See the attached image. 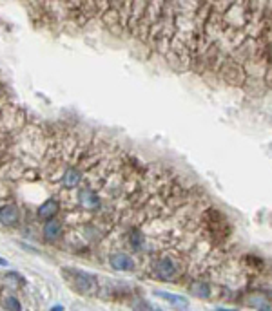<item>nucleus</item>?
I'll use <instances>...</instances> for the list:
<instances>
[{
    "label": "nucleus",
    "instance_id": "nucleus-10",
    "mask_svg": "<svg viewBox=\"0 0 272 311\" xmlns=\"http://www.w3.org/2000/svg\"><path fill=\"white\" fill-rule=\"evenodd\" d=\"M60 234H62V225H60V221H54V219H51V221L44 226V237L47 241L58 239Z\"/></svg>",
    "mask_w": 272,
    "mask_h": 311
},
{
    "label": "nucleus",
    "instance_id": "nucleus-3",
    "mask_svg": "<svg viewBox=\"0 0 272 311\" xmlns=\"http://www.w3.org/2000/svg\"><path fill=\"white\" fill-rule=\"evenodd\" d=\"M154 295L156 297H160L162 300H165V302H169L172 307L176 311H187L189 309V300H187L185 297H180V295H174V293H169V291H154Z\"/></svg>",
    "mask_w": 272,
    "mask_h": 311
},
{
    "label": "nucleus",
    "instance_id": "nucleus-4",
    "mask_svg": "<svg viewBox=\"0 0 272 311\" xmlns=\"http://www.w3.org/2000/svg\"><path fill=\"white\" fill-rule=\"evenodd\" d=\"M78 204L84 210H96L100 206V197L91 188H84L78 194Z\"/></svg>",
    "mask_w": 272,
    "mask_h": 311
},
{
    "label": "nucleus",
    "instance_id": "nucleus-13",
    "mask_svg": "<svg viewBox=\"0 0 272 311\" xmlns=\"http://www.w3.org/2000/svg\"><path fill=\"white\" fill-rule=\"evenodd\" d=\"M0 264H2V266H8V261H6V259H0Z\"/></svg>",
    "mask_w": 272,
    "mask_h": 311
},
{
    "label": "nucleus",
    "instance_id": "nucleus-5",
    "mask_svg": "<svg viewBox=\"0 0 272 311\" xmlns=\"http://www.w3.org/2000/svg\"><path fill=\"white\" fill-rule=\"evenodd\" d=\"M109 262H111V266H113L114 270H118V271L134 270V261H132L127 253H114V255H111Z\"/></svg>",
    "mask_w": 272,
    "mask_h": 311
},
{
    "label": "nucleus",
    "instance_id": "nucleus-1",
    "mask_svg": "<svg viewBox=\"0 0 272 311\" xmlns=\"http://www.w3.org/2000/svg\"><path fill=\"white\" fill-rule=\"evenodd\" d=\"M62 275L69 282V286L80 295H95L96 279L91 273L82 270H73V268H63Z\"/></svg>",
    "mask_w": 272,
    "mask_h": 311
},
{
    "label": "nucleus",
    "instance_id": "nucleus-9",
    "mask_svg": "<svg viewBox=\"0 0 272 311\" xmlns=\"http://www.w3.org/2000/svg\"><path fill=\"white\" fill-rule=\"evenodd\" d=\"M56 212H58V201L56 199H47L38 210V217L40 219H51Z\"/></svg>",
    "mask_w": 272,
    "mask_h": 311
},
{
    "label": "nucleus",
    "instance_id": "nucleus-12",
    "mask_svg": "<svg viewBox=\"0 0 272 311\" xmlns=\"http://www.w3.org/2000/svg\"><path fill=\"white\" fill-rule=\"evenodd\" d=\"M249 304L250 306H254V307H258L259 311H272L270 304H268L263 297H252L249 300Z\"/></svg>",
    "mask_w": 272,
    "mask_h": 311
},
{
    "label": "nucleus",
    "instance_id": "nucleus-2",
    "mask_svg": "<svg viewBox=\"0 0 272 311\" xmlns=\"http://www.w3.org/2000/svg\"><path fill=\"white\" fill-rule=\"evenodd\" d=\"M154 271H156V275L160 277L162 280H176L181 273V268L178 264V261H174L172 257H162L158 262H156V266H154Z\"/></svg>",
    "mask_w": 272,
    "mask_h": 311
},
{
    "label": "nucleus",
    "instance_id": "nucleus-8",
    "mask_svg": "<svg viewBox=\"0 0 272 311\" xmlns=\"http://www.w3.org/2000/svg\"><path fill=\"white\" fill-rule=\"evenodd\" d=\"M189 293L198 298H209L211 297V286L207 282H203V280H198V282H192L189 286Z\"/></svg>",
    "mask_w": 272,
    "mask_h": 311
},
{
    "label": "nucleus",
    "instance_id": "nucleus-15",
    "mask_svg": "<svg viewBox=\"0 0 272 311\" xmlns=\"http://www.w3.org/2000/svg\"><path fill=\"white\" fill-rule=\"evenodd\" d=\"M53 311H62V307H60V306L58 307H53Z\"/></svg>",
    "mask_w": 272,
    "mask_h": 311
},
{
    "label": "nucleus",
    "instance_id": "nucleus-6",
    "mask_svg": "<svg viewBox=\"0 0 272 311\" xmlns=\"http://www.w3.org/2000/svg\"><path fill=\"white\" fill-rule=\"evenodd\" d=\"M0 223L6 226H15L18 223V208L15 204H6L0 208Z\"/></svg>",
    "mask_w": 272,
    "mask_h": 311
},
{
    "label": "nucleus",
    "instance_id": "nucleus-11",
    "mask_svg": "<svg viewBox=\"0 0 272 311\" xmlns=\"http://www.w3.org/2000/svg\"><path fill=\"white\" fill-rule=\"evenodd\" d=\"M2 306H4L6 311H22V304L13 295H4L2 297Z\"/></svg>",
    "mask_w": 272,
    "mask_h": 311
},
{
    "label": "nucleus",
    "instance_id": "nucleus-7",
    "mask_svg": "<svg viewBox=\"0 0 272 311\" xmlns=\"http://www.w3.org/2000/svg\"><path fill=\"white\" fill-rule=\"evenodd\" d=\"M80 181H82V174H80V170H78V168L69 167L67 170L63 172L62 185L65 186V188H73V186H77Z\"/></svg>",
    "mask_w": 272,
    "mask_h": 311
},
{
    "label": "nucleus",
    "instance_id": "nucleus-14",
    "mask_svg": "<svg viewBox=\"0 0 272 311\" xmlns=\"http://www.w3.org/2000/svg\"><path fill=\"white\" fill-rule=\"evenodd\" d=\"M216 311H236V309H225V307H218Z\"/></svg>",
    "mask_w": 272,
    "mask_h": 311
}]
</instances>
